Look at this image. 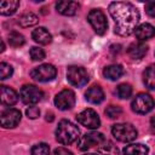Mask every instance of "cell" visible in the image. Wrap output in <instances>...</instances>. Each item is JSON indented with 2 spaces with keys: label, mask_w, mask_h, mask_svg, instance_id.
I'll return each mask as SVG.
<instances>
[{
  "label": "cell",
  "mask_w": 155,
  "mask_h": 155,
  "mask_svg": "<svg viewBox=\"0 0 155 155\" xmlns=\"http://www.w3.org/2000/svg\"><path fill=\"white\" fill-rule=\"evenodd\" d=\"M109 13L115 22V33L128 36L136 31L139 22V12L131 2L115 1L109 5Z\"/></svg>",
  "instance_id": "cell-1"
},
{
  "label": "cell",
  "mask_w": 155,
  "mask_h": 155,
  "mask_svg": "<svg viewBox=\"0 0 155 155\" xmlns=\"http://www.w3.org/2000/svg\"><path fill=\"white\" fill-rule=\"evenodd\" d=\"M80 131L78 126L68 120L59 121L56 130V139L63 145H70L79 138Z\"/></svg>",
  "instance_id": "cell-2"
},
{
  "label": "cell",
  "mask_w": 155,
  "mask_h": 155,
  "mask_svg": "<svg viewBox=\"0 0 155 155\" xmlns=\"http://www.w3.org/2000/svg\"><path fill=\"white\" fill-rule=\"evenodd\" d=\"M111 133L113 136L119 140V142H132L137 138V130L133 125L131 124H115L111 127Z\"/></svg>",
  "instance_id": "cell-3"
},
{
  "label": "cell",
  "mask_w": 155,
  "mask_h": 155,
  "mask_svg": "<svg viewBox=\"0 0 155 155\" xmlns=\"http://www.w3.org/2000/svg\"><path fill=\"white\" fill-rule=\"evenodd\" d=\"M87 21L90 22L93 30L98 35L105 34V31L108 29V22H107V17L102 10H99V8L91 10L87 15Z\"/></svg>",
  "instance_id": "cell-4"
},
{
  "label": "cell",
  "mask_w": 155,
  "mask_h": 155,
  "mask_svg": "<svg viewBox=\"0 0 155 155\" xmlns=\"http://www.w3.org/2000/svg\"><path fill=\"white\" fill-rule=\"evenodd\" d=\"M132 110L137 114H147L150 110H153V108L155 107V102L153 99V97L148 93H138L132 103H131Z\"/></svg>",
  "instance_id": "cell-5"
},
{
  "label": "cell",
  "mask_w": 155,
  "mask_h": 155,
  "mask_svg": "<svg viewBox=\"0 0 155 155\" xmlns=\"http://www.w3.org/2000/svg\"><path fill=\"white\" fill-rule=\"evenodd\" d=\"M67 79L73 86L81 87L88 82V74L82 67L70 65L67 69Z\"/></svg>",
  "instance_id": "cell-6"
},
{
  "label": "cell",
  "mask_w": 155,
  "mask_h": 155,
  "mask_svg": "<svg viewBox=\"0 0 155 155\" xmlns=\"http://www.w3.org/2000/svg\"><path fill=\"white\" fill-rule=\"evenodd\" d=\"M57 70L52 64H41L39 67H35L30 71V76L39 82H47L56 78Z\"/></svg>",
  "instance_id": "cell-7"
},
{
  "label": "cell",
  "mask_w": 155,
  "mask_h": 155,
  "mask_svg": "<svg viewBox=\"0 0 155 155\" xmlns=\"http://www.w3.org/2000/svg\"><path fill=\"white\" fill-rule=\"evenodd\" d=\"M19 97L24 104H36L44 97V92L35 85H24L19 91Z\"/></svg>",
  "instance_id": "cell-8"
},
{
  "label": "cell",
  "mask_w": 155,
  "mask_h": 155,
  "mask_svg": "<svg viewBox=\"0 0 155 155\" xmlns=\"http://www.w3.org/2000/svg\"><path fill=\"white\" fill-rule=\"evenodd\" d=\"M76 120H78L79 124H81L82 126H85L87 128H91V130L98 128L101 126V120H99L98 114L93 109H90V108L85 109L80 114H78Z\"/></svg>",
  "instance_id": "cell-9"
},
{
  "label": "cell",
  "mask_w": 155,
  "mask_h": 155,
  "mask_svg": "<svg viewBox=\"0 0 155 155\" xmlns=\"http://www.w3.org/2000/svg\"><path fill=\"white\" fill-rule=\"evenodd\" d=\"M104 136L99 132H90L86 133L85 136H82L81 138H79V143L78 147L80 150H87L92 147H99L102 143H104Z\"/></svg>",
  "instance_id": "cell-10"
},
{
  "label": "cell",
  "mask_w": 155,
  "mask_h": 155,
  "mask_svg": "<svg viewBox=\"0 0 155 155\" xmlns=\"http://www.w3.org/2000/svg\"><path fill=\"white\" fill-rule=\"evenodd\" d=\"M54 104L61 110L71 109L75 105V93L71 90H63L54 97Z\"/></svg>",
  "instance_id": "cell-11"
},
{
  "label": "cell",
  "mask_w": 155,
  "mask_h": 155,
  "mask_svg": "<svg viewBox=\"0 0 155 155\" xmlns=\"http://www.w3.org/2000/svg\"><path fill=\"white\" fill-rule=\"evenodd\" d=\"M21 111L15 108H7L1 113V126L5 128H13L21 121Z\"/></svg>",
  "instance_id": "cell-12"
},
{
  "label": "cell",
  "mask_w": 155,
  "mask_h": 155,
  "mask_svg": "<svg viewBox=\"0 0 155 155\" xmlns=\"http://www.w3.org/2000/svg\"><path fill=\"white\" fill-rule=\"evenodd\" d=\"M148 51V46L142 42V41H137V42H132L128 48H127V53L132 59H140L145 56Z\"/></svg>",
  "instance_id": "cell-13"
},
{
  "label": "cell",
  "mask_w": 155,
  "mask_h": 155,
  "mask_svg": "<svg viewBox=\"0 0 155 155\" xmlns=\"http://www.w3.org/2000/svg\"><path fill=\"white\" fill-rule=\"evenodd\" d=\"M134 34L139 41H144L155 36V28L149 23H143L136 28Z\"/></svg>",
  "instance_id": "cell-14"
},
{
  "label": "cell",
  "mask_w": 155,
  "mask_h": 155,
  "mask_svg": "<svg viewBox=\"0 0 155 155\" xmlns=\"http://www.w3.org/2000/svg\"><path fill=\"white\" fill-rule=\"evenodd\" d=\"M56 8L61 15L74 16L79 10V4L75 1H58L56 4Z\"/></svg>",
  "instance_id": "cell-15"
},
{
  "label": "cell",
  "mask_w": 155,
  "mask_h": 155,
  "mask_svg": "<svg viewBox=\"0 0 155 155\" xmlns=\"http://www.w3.org/2000/svg\"><path fill=\"white\" fill-rule=\"evenodd\" d=\"M31 38L35 42H38L40 45H47L52 41V35L44 27H39V28L34 29L31 33Z\"/></svg>",
  "instance_id": "cell-16"
},
{
  "label": "cell",
  "mask_w": 155,
  "mask_h": 155,
  "mask_svg": "<svg viewBox=\"0 0 155 155\" xmlns=\"http://www.w3.org/2000/svg\"><path fill=\"white\" fill-rule=\"evenodd\" d=\"M86 99L92 104H99L104 101V92L99 86H92L90 87L85 93Z\"/></svg>",
  "instance_id": "cell-17"
},
{
  "label": "cell",
  "mask_w": 155,
  "mask_h": 155,
  "mask_svg": "<svg viewBox=\"0 0 155 155\" xmlns=\"http://www.w3.org/2000/svg\"><path fill=\"white\" fill-rule=\"evenodd\" d=\"M18 101V94L15 90L7 86H1V103L5 105H13Z\"/></svg>",
  "instance_id": "cell-18"
},
{
  "label": "cell",
  "mask_w": 155,
  "mask_h": 155,
  "mask_svg": "<svg viewBox=\"0 0 155 155\" xmlns=\"http://www.w3.org/2000/svg\"><path fill=\"white\" fill-rule=\"evenodd\" d=\"M103 75L109 80H117L124 75V68L120 64H111L104 68Z\"/></svg>",
  "instance_id": "cell-19"
},
{
  "label": "cell",
  "mask_w": 155,
  "mask_h": 155,
  "mask_svg": "<svg viewBox=\"0 0 155 155\" xmlns=\"http://www.w3.org/2000/svg\"><path fill=\"white\" fill-rule=\"evenodd\" d=\"M124 155H148L149 149L147 145L140 144V143H136V144H130L126 145L122 150Z\"/></svg>",
  "instance_id": "cell-20"
},
{
  "label": "cell",
  "mask_w": 155,
  "mask_h": 155,
  "mask_svg": "<svg viewBox=\"0 0 155 155\" xmlns=\"http://www.w3.org/2000/svg\"><path fill=\"white\" fill-rule=\"evenodd\" d=\"M19 7V1L17 0H4L0 2V13L2 16L13 15Z\"/></svg>",
  "instance_id": "cell-21"
},
{
  "label": "cell",
  "mask_w": 155,
  "mask_h": 155,
  "mask_svg": "<svg viewBox=\"0 0 155 155\" xmlns=\"http://www.w3.org/2000/svg\"><path fill=\"white\" fill-rule=\"evenodd\" d=\"M143 82L148 88L155 90V65H149L144 70V73H143Z\"/></svg>",
  "instance_id": "cell-22"
},
{
  "label": "cell",
  "mask_w": 155,
  "mask_h": 155,
  "mask_svg": "<svg viewBox=\"0 0 155 155\" xmlns=\"http://www.w3.org/2000/svg\"><path fill=\"white\" fill-rule=\"evenodd\" d=\"M39 22V18L36 15L31 13V12H28V13H24L19 17L18 19V24L22 27V28H28V27H33L35 25L36 23Z\"/></svg>",
  "instance_id": "cell-23"
},
{
  "label": "cell",
  "mask_w": 155,
  "mask_h": 155,
  "mask_svg": "<svg viewBox=\"0 0 155 155\" xmlns=\"http://www.w3.org/2000/svg\"><path fill=\"white\" fill-rule=\"evenodd\" d=\"M99 155H120L119 149L111 142H104L98 147Z\"/></svg>",
  "instance_id": "cell-24"
},
{
  "label": "cell",
  "mask_w": 155,
  "mask_h": 155,
  "mask_svg": "<svg viewBox=\"0 0 155 155\" xmlns=\"http://www.w3.org/2000/svg\"><path fill=\"white\" fill-rule=\"evenodd\" d=\"M7 40H8L10 46H12V47H19V46L24 45V42H25L24 36L22 34H19L18 31H11L8 34V39Z\"/></svg>",
  "instance_id": "cell-25"
},
{
  "label": "cell",
  "mask_w": 155,
  "mask_h": 155,
  "mask_svg": "<svg viewBox=\"0 0 155 155\" xmlns=\"http://www.w3.org/2000/svg\"><path fill=\"white\" fill-rule=\"evenodd\" d=\"M116 94L121 99H127L132 94V87L128 84H120L116 87Z\"/></svg>",
  "instance_id": "cell-26"
},
{
  "label": "cell",
  "mask_w": 155,
  "mask_h": 155,
  "mask_svg": "<svg viewBox=\"0 0 155 155\" xmlns=\"http://www.w3.org/2000/svg\"><path fill=\"white\" fill-rule=\"evenodd\" d=\"M31 155H50V147L46 143H39L31 148Z\"/></svg>",
  "instance_id": "cell-27"
},
{
  "label": "cell",
  "mask_w": 155,
  "mask_h": 155,
  "mask_svg": "<svg viewBox=\"0 0 155 155\" xmlns=\"http://www.w3.org/2000/svg\"><path fill=\"white\" fill-rule=\"evenodd\" d=\"M12 73H13V69L10 64H7L5 62L0 63V79L1 80H5V79L10 78L12 75Z\"/></svg>",
  "instance_id": "cell-28"
},
{
  "label": "cell",
  "mask_w": 155,
  "mask_h": 155,
  "mask_svg": "<svg viewBox=\"0 0 155 155\" xmlns=\"http://www.w3.org/2000/svg\"><path fill=\"white\" fill-rule=\"evenodd\" d=\"M29 54H30V58H31L33 61H35V62H36V61H42V59L45 58V52H44V50L40 48V47H36V46H34V47L30 48Z\"/></svg>",
  "instance_id": "cell-29"
},
{
  "label": "cell",
  "mask_w": 155,
  "mask_h": 155,
  "mask_svg": "<svg viewBox=\"0 0 155 155\" xmlns=\"http://www.w3.org/2000/svg\"><path fill=\"white\" fill-rule=\"evenodd\" d=\"M105 114L107 116H109L110 119H116L122 114V109L119 105H109L105 109Z\"/></svg>",
  "instance_id": "cell-30"
},
{
  "label": "cell",
  "mask_w": 155,
  "mask_h": 155,
  "mask_svg": "<svg viewBox=\"0 0 155 155\" xmlns=\"http://www.w3.org/2000/svg\"><path fill=\"white\" fill-rule=\"evenodd\" d=\"M25 114H27V116H28L29 119H36V117H39V115H40V109H39L38 107L31 105V107L27 108Z\"/></svg>",
  "instance_id": "cell-31"
},
{
  "label": "cell",
  "mask_w": 155,
  "mask_h": 155,
  "mask_svg": "<svg viewBox=\"0 0 155 155\" xmlns=\"http://www.w3.org/2000/svg\"><path fill=\"white\" fill-rule=\"evenodd\" d=\"M145 11L150 17H155V1L147 2L145 5Z\"/></svg>",
  "instance_id": "cell-32"
},
{
  "label": "cell",
  "mask_w": 155,
  "mask_h": 155,
  "mask_svg": "<svg viewBox=\"0 0 155 155\" xmlns=\"http://www.w3.org/2000/svg\"><path fill=\"white\" fill-rule=\"evenodd\" d=\"M53 155H73V153L70 151V150H68V149H65V148H57V149H54V151H53Z\"/></svg>",
  "instance_id": "cell-33"
},
{
  "label": "cell",
  "mask_w": 155,
  "mask_h": 155,
  "mask_svg": "<svg viewBox=\"0 0 155 155\" xmlns=\"http://www.w3.org/2000/svg\"><path fill=\"white\" fill-rule=\"evenodd\" d=\"M46 120H47V121H52V120H53V114H52V113H50V114L47 113V115H46Z\"/></svg>",
  "instance_id": "cell-34"
},
{
  "label": "cell",
  "mask_w": 155,
  "mask_h": 155,
  "mask_svg": "<svg viewBox=\"0 0 155 155\" xmlns=\"http://www.w3.org/2000/svg\"><path fill=\"white\" fill-rule=\"evenodd\" d=\"M150 124H151V126L155 128V115L151 116V119H150Z\"/></svg>",
  "instance_id": "cell-35"
},
{
  "label": "cell",
  "mask_w": 155,
  "mask_h": 155,
  "mask_svg": "<svg viewBox=\"0 0 155 155\" xmlns=\"http://www.w3.org/2000/svg\"><path fill=\"white\" fill-rule=\"evenodd\" d=\"M4 50H5V44L1 42V52H4Z\"/></svg>",
  "instance_id": "cell-36"
},
{
  "label": "cell",
  "mask_w": 155,
  "mask_h": 155,
  "mask_svg": "<svg viewBox=\"0 0 155 155\" xmlns=\"http://www.w3.org/2000/svg\"><path fill=\"white\" fill-rule=\"evenodd\" d=\"M85 155H99V154H85Z\"/></svg>",
  "instance_id": "cell-37"
}]
</instances>
